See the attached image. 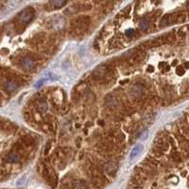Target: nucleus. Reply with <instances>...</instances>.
Instances as JSON below:
<instances>
[{
	"mask_svg": "<svg viewBox=\"0 0 189 189\" xmlns=\"http://www.w3.org/2000/svg\"><path fill=\"white\" fill-rule=\"evenodd\" d=\"M0 100H1V97H0Z\"/></svg>",
	"mask_w": 189,
	"mask_h": 189,
	"instance_id": "17",
	"label": "nucleus"
},
{
	"mask_svg": "<svg viewBox=\"0 0 189 189\" xmlns=\"http://www.w3.org/2000/svg\"><path fill=\"white\" fill-rule=\"evenodd\" d=\"M103 170H104V173L108 175H112L117 170V165L116 163H114V162H109V163H107L104 166Z\"/></svg>",
	"mask_w": 189,
	"mask_h": 189,
	"instance_id": "3",
	"label": "nucleus"
},
{
	"mask_svg": "<svg viewBox=\"0 0 189 189\" xmlns=\"http://www.w3.org/2000/svg\"><path fill=\"white\" fill-rule=\"evenodd\" d=\"M181 68H183V67H178V68H177V73L179 74V75H181V74L184 73V71Z\"/></svg>",
	"mask_w": 189,
	"mask_h": 189,
	"instance_id": "15",
	"label": "nucleus"
},
{
	"mask_svg": "<svg viewBox=\"0 0 189 189\" xmlns=\"http://www.w3.org/2000/svg\"><path fill=\"white\" fill-rule=\"evenodd\" d=\"M21 64H22V66L24 67V69H26V70H30L34 67V60L29 57L23 59Z\"/></svg>",
	"mask_w": 189,
	"mask_h": 189,
	"instance_id": "5",
	"label": "nucleus"
},
{
	"mask_svg": "<svg viewBox=\"0 0 189 189\" xmlns=\"http://www.w3.org/2000/svg\"><path fill=\"white\" fill-rule=\"evenodd\" d=\"M35 15V11L32 8H26L23 10L21 12L18 14V18L20 20V22L22 23H29V21L33 19Z\"/></svg>",
	"mask_w": 189,
	"mask_h": 189,
	"instance_id": "1",
	"label": "nucleus"
},
{
	"mask_svg": "<svg viewBox=\"0 0 189 189\" xmlns=\"http://www.w3.org/2000/svg\"><path fill=\"white\" fill-rule=\"evenodd\" d=\"M74 189H87V188L82 181H76L75 184H74Z\"/></svg>",
	"mask_w": 189,
	"mask_h": 189,
	"instance_id": "10",
	"label": "nucleus"
},
{
	"mask_svg": "<svg viewBox=\"0 0 189 189\" xmlns=\"http://www.w3.org/2000/svg\"><path fill=\"white\" fill-rule=\"evenodd\" d=\"M54 79H57V77L54 75V74H47V75H45L43 79L38 80V82H36V84H35V87L39 88V87H41L44 83L51 82V80H54Z\"/></svg>",
	"mask_w": 189,
	"mask_h": 189,
	"instance_id": "4",
	"label": "nucleus"
},
{
	"mask_svg": "<svg viewBox=\"0 0 189 189\" xmlns=\"http://www.w3.org/2000/svg\"><path fill=\"white\" fill-rule=\"evenodd\" d=\"M133 29H128L127 31H126V35L127 36H131V35H132L133 34Z\"/></svg>",
	"mask_w": 189,
	"mask_h": 189,
	"instance_id": "14",
	"label": "nucleus"
},
{
	"mask_svg": "<svg viewBox=\"0 0 189 189\" xmlns=\"http://www.w3.org/2000/svg\"><path fill=\"white\" fill-rule=\"evenodd\" d=\"M148 26H150V24H148V22L147 21L146 19L142 20V21L140 22V24H139V26H140V29L142 30H147V28H148Z\"/></svg>",
	"mask_w": 189,
	"mask_h": 189,
	"instance_id": "9",
	"label": "nucleus"
},
{
	"mask_svg": "<svg viewBox=\"0 0 189 189\" xmlns=\"http://www.w3.org/2000/svg\"><path fill=\"white\" fill-rule=\"evenodd\" d=\"M17 88H18V84L14 80H9V82H7L5 84V89L9 93L14 92L15 90H17Z\"/></svg>",
	"mask_w": 189,
	"mask_h": 189,
	"instance_id": "6",
	"label": "nucleus"
},
{
	"mask_svg": "<svg viewBox=\"0 0 189 189\" xmlns=\"http://www.w3.org/2000/svg\"><path fill=\"white\" fill-rule=\"evenodd\" d=\"M6 160L9 162V163H17L19 161V156L15 153H11L7 156Z\"/></svg>",
	"mask_w": 189,
	"mask_h": 189,
	"instance_id": "7",
	"label": "nucleus"
},
{
	"mask_svg": "<svg viewBox=\"0 0 189 189\" xmlns=\"http://www.w3.org/2000/svg\"><path fill=\"white\" fill-rule=\"evenodd\" d=\"M38 109H39V111H41L42 113H45L46 112V110H47V105H46V103L45 102H40L39 103V105H38Z\"/></svg>",
	"mask_w": 189,
	"mask_h": 189,
	"instance_id": "11",
	"label": "nucleus"
},
{
	"mask_svg": "<svg viewBox=\"0 0 189 189\" xmlns=\"http://www.w3.org/2000/svg\"><path fill=\"white\" fill-rule=\"evenodd\" d=\"M144 150V147L142 144H137L136 146H134L132 150L131 151V154H130V159L131 160H134L136 159L137 157L140 156V154L142 153V151H143Z\"/></svg>",
	"mask_w": 189,
	"mask_h": 189,
	"instance_id": "2",
	"label": "nucleus"
},
{
	"mask_svg": "<svg viewBox=\"0 0 189 189\" xmlns=\"http://www.w3.org/2000/svg\"><path fill=\"white\" fill-rule=\"evenodd\" d=\"M129 189H140V186H132L131 188H129Z\"/></svg>",
	"mask_w": 189,
	"mask_h": 189,
	"instance_id": "16",
	"label": "nucleus"
},
{
	"mask_svg": "<svg viewBox=\"0 0 189 189\" xmlns=\"http://www.w3.org/2000/svg\"><path fill=\"white\" fill-rule=\"evenodd\" d=\"M67 2L66 1H62V0H56V1H52L51 2V5L54 7L55 9H59V8H62L64 5H66Z\"/></svg>",
	"mask_w": 189,
	"mask_h": 189,
	"instance_id": "8",
	"label": "nucleus"
},
{
	"mask_svg": "<svg viewBox=\"0 0 189 189\" xmlns=\"http://www.w3.org/2000/svg\"><path fill=\"white\" fill-rule=\"evenodd\" d=\"M147 135H148V132L145 131L144 133H142V135H141V140H146L147 138Z\"/></svg>",
	"mask_w": 189,
	"mask_h": 189,
	"instance_id": "13",
	"label": "nucleus"
},
{
	"mask_svg": "<svg viewBox=\"0 0 189 189\" xmlns=\"http://www.w3.org/2000/svg\"><path fill=\"white\" fill-rule=\"evenodd\" d=\"M26 176H23L20 179H18L16 184H17V186H24L26 184Z\"/></svg>",
	"mask_w": 189,
	"mask_h": 189,
	"instance_id": "12",
	"label": "nucleus"
}]
</instances>
